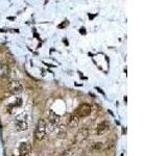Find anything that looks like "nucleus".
<instances>
[{
  "label": "nucleus",
  "mask_w": 167,
  "mask_h": 156,
  "mask_svg": "<svg viewBox=\"0 0 167 156\" xmlns=\"http://www.w3.org/2000/svg\"><path fill=\"white\" fill-rule=\"evenodd\" d=\"M46 133H47V124H46L44 120H40L38 122L37 128H35V138L38 141H42L46 136Z\"/></svg>",
  "instance_id": "nucleus-1"
},
{
  "label": "nucleus",
  "mask_w": 167,
  "mask_h": 156,
  "mask_svg": "<svg viewBox=\"0 0 167 156\" xmlns=\"http://www.w3.org/2000/svg\"><path fill=\"white\" fill-rule=\"evenodd\" d=\"M91 111H92V108L90 106V104L88 103H83L78 106V108L76 109L75 111V116H77L78 118H86V117H89L91 114Z\"/></svg>",
  "instance_id": "nucleus-2"
},
{
  "label": "nucleus",
  "mask_w": 167,
  "mask_h": 156,
  "mask_svg": "<svg viewBox=\"0 0 167 156\" xmlns=\"http://www.w3.org/2000/svg\"><path fill=\"white\" fill-rule=\"evenodd\" d=\"M24 87L23 84L20 82L19 80H12L9 83V91L12 93L13 95H19L23 92Z\"/></svg>",
  "instance_id": "nucleus-3"
},
{
  "label": "nucleus",
  "mask_w": 167,
  "mask_h": 156,
  "mask_svg": "<svg viewBox=\"0 0 167 156\" xmlns=\"http://www.w3.org/2000/svg\"><path fill=\"white\" fill-rule=\"evenodd\" d=\"M89 138V130L87 129V128H81L78 131H77V133H76V135H75V142L76 143H81V142H84V141H86L87 138Z\"/></svg>",
  "instance_id": "nucleus-4"
},
{
  "label": "nucleus",
  "mask_w": 167,
  "mask_h": 156,
  "mask_svg": "<svg viewBox=\"0 0 167 156\" xmlns=\"http://www.w3.org/2000/svg\"><path fill=\"white\" fill-rule=\"evenodd\" d=\"M48 122H49V125L53 126V127H56V126L60 124V122H61V117L54 113L53 110H50L48 113Z\"/></svg>",
  "instance_id": "nucleus-5"
},
{
  "label": "nucleus",
  "mask_w": 167,
  "mask_h": 156,
  "mask_svg": "<svg viewBox=\"0 0 167 156\" xmlns=\"http://www.w3.org/2000/svg\"><path fill=\"white\" fill-rule=\"evenodd\" d=\"M109 129H110V124H109V122L108 121H102L97 125L96 133L98 135H103L108 132Z\"/></svg>",
  "instance_id": "nucleus-6"
},
{
  "label": "nucleus",
  "mask_w": 167,
  "mask_h": 156,
  "mask_svg": "<svg viewBox=\"0 0 167 156\" xmlns=\"http://www.w3.org/2000/svg\"><path fill=\"white\" fill-rule=\"evenodd\" d=\"M31 151V146L28 142H22L19 146V153L21 156H27Z\"/></svg>",
  "instance_id": "nucleus-7"
},
{
  "label": "nucleus",
  "mask_w": 167,
  "mask_h": 156,
  "mask_svg": "<svg viewBox=\"0 0 167 156\" xmlns=\"http://www.w3.org/2000/svg\"><path fill=\"white\" fill-rule=\"evenodd\" d=\"M63 156H85V152L79 148H71L63 153Z\"/></svg>",
  "instance_id": "nucleus-8"
},
{
  "label": "nucleus",
  "mask_w": 167,
  "mask_h": 156,
  "mask_svg": "<svg viewBox=\"0 0 167 156\" xmlns=\"http://www.w3.org/2000/svg\"><path fill=\"white\" fill-rule=\"evenodd\" d=\"M15 127L18 131H25L28 129V123L25 120H16Z\"/></svg>",
  "instance_id": "nucleus-9"
},
{
  "label": "nucleus",
  "mask_w": 167,
  "mask_h": 156,
  "mask_svg": "<svg viewBox=\"0 0 167 156\" xmlns=\"http://www.w3.org/2000/svg\"><path fill=\"white\" fill-rule=\"evenodd\" d=\"M78 123H79V118L75 114H71L69 117V119L67 120V125L69 128H75L78 126Z\"/></svg>",
  "instance_id": "nucleus-10"
},
{
  "label": "nucleus",
  "mask_w": 167,
  "mask_h": 156,
  "mask_svg": "<svg viewBox=\"0 0 167 156\" xmlns=\"http://www.w3.org/2000/svg\"><path fill=\"white\" fill-rule=\"evenodd\" d=\"M102 146H103V144L100 143V142H94V143L91 144V147H90V149L94 150V151H99V150L102 149Z\"/></svg>",
  "instance_id": "nucleus-11"
},
{
  "label": "nucleus",
  "mask_w": 167,
  "mask_h": 156,
  "mask_svg": "<svg viewBox=\"0 0 167 156\" xmlns=\"http://www.w3.org/2000/svg\"><path fill=\"white\" fill-rule=\"evenodd\" d=\"M10 70L6 66L4 65H0V77H3V76H6L9 74Z\"/></svg>",
  "instance_id": "nucleus-12"
},
{
  "label": "nucleus",
  "mask_w": 167,
  "mask_h": 156,
  "mask_svg": "<svg viewBox=\"0 0 167 156\" xmlns=\"http://www.w3.org/2000/svg\"><path fill=\"white\" fill-rule=\"evenodd\" d=\"M81 34H86V30H85V28H81Z\"/></svg>",
  "instance_id": "nucleus-13"
}]
</instances>
